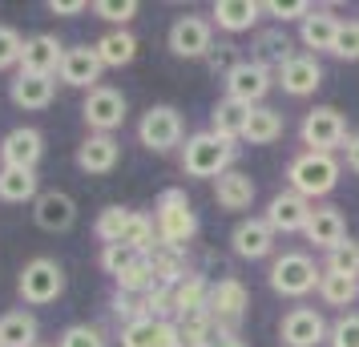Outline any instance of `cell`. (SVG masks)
I'll return each mask as SVG.
<instances>
[{
    "mask_svg": "<svg viewBox=\"0 0 359 347\" xmlns=\"http://www.w3.org/2000/svg\"><path fill=\"white\" fill-rule=\"evenodd\" d=\"M339 174L343 165L335 154H315V149H303L294 154L291 165H287V190H294L299 198H327L335 186H339Z\"/></svg>",
    "mask_w": 359,
    "mask_h": 347,
    "instance_id": "cell-1",
    "label": "cell"
},
{
    "mask_svg": "<svg viewBox=\"0 0 359 347\" xmlns=\"http://www.w3.org/2000/svg\"><path fill=\"white\" fill-rule=\"evenodd\" d=\"M234 154H238V146L214 137L210 130H198L182 142L178 162H182V174L186 178H210V182H218L226 170H234Z\"/></svg>",
    "mask_w": 359,
    "mask_h": 347,
    "instance_id": "cell-2",
    "label": "cell"
},
{
    "mask_svg": "<svg viewBox=\"0 0 359 347\" xmlns=\"http://www.w3.org/2000/svg\"><path fill=\"white\" fill-rule=\"evenodd\" d=\"M154 226H158V243L174 250H186L190 238L198 234V215L186 190H162V198L154 206Z\"/></svg>",
    "mask_w": 359,
    "mask_h": 347,
    "instance_id": "cell-3",
    "label": "cell"
},
{
    "mask_svg": "<svg viewBox=\"0 0 359 347\" xmlns=\"http://www.w3.org/2000/svg\"><path fill=\"white\" fill-rule=\"evenodd\" d=\"M319 279H323V266H315V259L303 254V250H283V254H275V263L266 271L271 291L283 299H303L311 291H319Z\"/></svg>",
    "mask_w": 359,
    "mask_h": 347,
    "instance_id": "cell-4",
    "label": "cell"
},
{
    "mask_svg": "<svg viewBox=\"0 0 359 347\" xmlns=\"http://www.w3.org/2000/svg\"><path fill=\"white\" fill-rule=\"evenodd\" d=\"M17 291L29 307H49V303H57L65 295V266L57 259H49V254H36V259H29L20 266Z\"/></svg>",
    "mask_w": 359,
    "mask_h": 347,
    "instance_id": "cell-5",
    "label": "cell"
},
{
    "mask_svg": "<svg viewBox=\"0 0 359 347\" xmlns=\"http://www.w3.org/2000/svg\"><path fill=\"white\" fill-rule=\"evenodd\" d=\"M299 137H303V146L315 149V154H335V149L347 146V117L335 109V105H315L311 114H303L299 121Z\"/></svg>",
    "mask_w": 359,
    "mask_h": 347,
    "instance_id": "cell-6",
    "label": "cell"
},
{
    "mask_svg": "<svg viewBox=\"0 0 359 347\" xmlns=\"http://www.w3.org/2000/svg\"><path fill=\"white\" fill-rule=\"evenodd\" d=\"M137 142L149 154H170L186 142V121L174 105H149L142 121H137Z\"/></svg>",
    "mask_w": 359,
    "mask_h": 347,
    "instance_id": "cell-7",
    "label": "cell"
},
{
    "mask_svg": "<svg viewBox=\"0 0 359 347\" xmlns=\"http://www.w3.org/2000/svg\"><path fill=\"white\" fill-rule=\"evenodd\" d=\"M126 114H130V101L121 89L114 85H97L93 93H85L81 101V121L89 133H114L126 125Z\"/></svg>",
    "mask_w": 359,
    "mask_h": 347,
    "instance_id": "cell-8",
    "label": "cell"
},
{
    "mask_svg": "<svg viewBox=\"0 0 359 347\" xmlns=\"http://www.w3.org/2000/svg\"><path fill=\"white\" fill-rule=\"evenodd\" d=\"M222 81H226V97L230 101L255 109V105H262V97L275 89V69H266L262 61H255V57H243Z\"/></svg>",
    "mask_w": 359,
    "mask_h": 347,
    "instance_id": "cell-9",
    "label": "cell"
},
{
    "mask_svg": "<svg viewBox=\"0 0 359 347\" xmlns=\"http://www.w3.org/2000/svg\"><path fill=\"white\" fill-rule=\"evenodd\" d=\"M165 45L170 53L178 57V61H206L214 49V25L210 17H194V13H186L170 25V33H165Z\"/></svg>",
    "mask_w": 359,
    "mask_h": 347,
    "instance_id": "cell-10",
    "label": "cell"
},
{
    "mask_svg": "<svg viewBox=\"0 0 359 347\" xmlns=\"http://www.w3.org/2000/svg\"><path fill=\"white\" fill-rule=\"evenodd\" d=\"M327 323L319 307H291L278 319V339L283 347H319L327 343Z\"/></svg>",
    "mask_w": 359,
    "mask_h": 347,
    "instance_id": "cell-11",
    "label": "cell"
},
{
    "mask_svg": "<svg viewBox=\"0 0 359 347\" xmlns=\"http://www.w3.org/2000/svg\"><path fill=\"white\" fill-rule=\"evenodd\" d=\"M45 158V133L36 125H17L0 137V165L8 170H36Z\"/></svg>",
    "mask_w": 359,
    "mask_h": 347,
    "instance_id": "cell-12",
    "label": "cell"
},
{
    "mask_svg": "<svg viewBox=\"0 0 359 347\" xmlns=\"http://www.w3.org/2000/svg\"><path fill=\"white\" fill-rule=\"evenodd\" d=\"M311 210H315V202H307V198H299L294 190H278L275 198L266 202V226L275 234H303L307 231V218H311Z\"/></svg>",
    "mask_w": 359,
    "mask_h": 347,
    "instance_id": "cell-13",
    "label": "cell"
},
{
    "mask_svg": "<svg viewBox=\"0 0 359 347\" xmlns=\"http://www.w3.org/2000/svg\"><path fill=\"white\" fill-rule=\"evenodd\" d=\"M275 85L287 97H311V93L323 85V65H319V57H311V53L299 49L291 61L275 73Z\"/></svg>",
    "mask_w": 359,
    "mask_h": 347,
    "instance_id": "cell-14",
    "label": "cell"
},
{
    "mask_svg": "<svg viewBox=\"0 0 359 347\" xmlns=\"http://www.w3.org/2000/svg\"><path fill=\"white\" fill-rule=\"evenodd\" d=\"M246 307H250V295H246V287L238 279L210 283V303H206V311H210V319L218 327H238Z\"/></svg>",
    "mask_w": 359,
    "mask_h": 347,
    "instance_id": "cell-15",
    "label": "cell"
},
{
    "mask_svg": "<svg viewBox=\"0 0 359 347\" xmlns=\"http://www.w3.org/2000/svg\"><path fill=\"white\" fill-rule=\"evenodd\" d=\"M117 162H121V142H117L114 133H89L81 146H77V170L89 174V178L114 174Z\"/></svg>",
    "mask_w": 359,
    "mask_h": 347,
    "instance_id": "cell-16",
    "label": "cell"
},
{
    "mask_svg": "<svg viewBox=\"0 0 359 347\" xmlns=\"http://www.w3.org/2000/svg\"><path fill=\"white\" fill-rule=\"evenodd\" d=\"M101 73H105V65H101V57L93 45H73V49H65V61H61V81L69 85V89H85V93H93L101 85Z\"/></svg>",
    "mask_w": 359,
    "mask_h": 347,
    "instance_id": "cell-17",
    "label": "cell"
},
{
    "mask_svg": "<svg viewBox=\"0 0 359 347\" xmlns=\"http://www.w3.org/2000/svg\"><path fill=\"white\" fill-rule=\"evenodd\" d=\"M65 61V45L53 33H33L25 36V53H20V73H36V77H57Z\"/></svg>",
    "mask_w": 359,
    "mask_h": 347,
    "instance_id": "cell-18",
    "label": "cell"
},
{
    "mask_svg": "<svg viewBox=\"0 0 359 347\" xmlns=\"http://www.w3.org/2000/svg\"><path fill=\"white\" fill-rule=\"evenodd\" d=\"M33 222L49 234L73 231V222H77V202L69 198L65 190H41L36 202H33Z\"/></svg>",
    "mask_w": 359,
    "mask_h": 347,
    "instance_id": "cell-19",
    "label": "cell"
},
{
    "mask_svg": "<svg viewBox=\"0 0 359 347\" xmlns=\"http://www.w3.org/2000/svg\"><path fill=\"white\" fill-rule=\"evenodd\" d=\"M275 243L278 234L266 226V218H243L234 231H230V250L238 254V259H271L275 254Z\"/></svg>",
    "mask_w": 359,
    "mask_h": 347,
    "instance_id": "cell-20",
    "label": "cell"
},
{
    "mask_svg": "<svg viewBox=\"0 0 359 347\" xmlns=\"http://www.w3.org/2000/svg\"><path fill=\"white\" fill-rule=\"evenodd\" d=\"M8 97L25 114H41L57 97V77H36V73H20L17 69V77L8 81Z\"/></svg>",
    "mask_w": 359,
    "mask_h": 347,
    "instance_id": "cell-21",
    "label": "cell"
},
{
    "mask_svg": "<svg viewBox=\"0 0 359 347\" xmlns=\"http://www.w3.org/2000/svg\"><path fill=\"white\" fill-rule=\"evenodd\" d=\"M121 347H186L174 319H137L121 327Z\"/></svg>",
    "mask_w": 359,
    "mask_h": 347,
    "instance_id": "cell-22",
    "label": "cell"
},
{
    "mask_svg": "<svg viewBox=\"0 0 359 347\" xmlns=\"http://www.w3.org/2000/svg\"><path fill=\"white\" fill-rule=\"evenodd\" d=\"M335 33H339V17H335L331 8H311V17L299 20V45H303V53H311V57L331 53Z\"/></svg>",
    "mask_w": 359,
    "mask_h": 347,
    "instance_id": "cell-23",
    "label": "cell"
},
{
    "mask_svg": "<svg viewBox=\"0 0 359 347\" xmlns=\"http://www.w3.org/2000/svg\"><path fill=\"white\" fill-rule=\"evenodd\" d=\"M262 17L259 0H214L210 8V25L222 33H250Z\"/></svg>",
    "mask_w": 359,
    "mask_h": 347,
    "instance_id": "cell-24",
    "label": "cell"
},
{
    "mask_svg": "<svg viewBox=\"0 0 359 347\" xmlns=\"http://www.w3.org/2000/svg\"><path fill=\"white\" fill-rule=\"evenodd\" d=\"M307 243L315 250H331V247H339L343 238H347V222H343V215H339V206H315L311 210V218H307Z\"/></svg>",
    "mask_w": 359,
    "mask_h": 347,
    "instance_id": "cell-25",
    "label": "cell"
},
{
    "mask_svg": "<svg viewBox=\"0 0 359 347\" xmlns=\"http://www.w3.org/2000/svg\"><path fill=\"white\" fill-rule=\"evenodd\" d=\"M214 202L230 210V215H238V210H250L255 206V178L243 174V170H226L218 182H214Z\"/></svg>",
    "mask_w": 359,
    "mask_h": 347,
    "instance_id": "cell-26",
    "label": "cell"
},
{
    "mask_svg": "<svg viewBox=\"0 0 359 347\" xmlns=\"http://www.w3.org/2000/svg\"><path fill=\"white\" fill-rule=\"evenodd\" d=\"M41 343V323L33 311L13 307L0 315V347H36Z\"/></svg>",
    "mask_w": 359,
    "mask_h": 347,
    "instance_id": "cell-27",
    "label": "cell"
},
{
    "mask_svg": "<svg viewBox=\"0 0 359 347\" xmlns=\"http://www.w3.org/2000/svg\"><path fill=\"white\" fill-rule=\"evenodd\" d=\"M283 133H287V117L278 114V109H271V105H255L250 117H246L243 142L246 146H275Z\"/></svg>",
    "mask_w": 359,
    "mask_h": 347,
    "instance_id": "cell-28",
    "label": "cell"
},
{
    "mask_svg": "<svg viewBox=\"0 0 359 347\" xmlns=\"http://www.w3.org/2000/svg\"><path fill=\"white\" fill-rule=\"evenodd\" d=\"M93 49H97L105 69H126V65H133V57H137V36H133L130 29H109V33H101L97 41H93Z\"/></svg>",
    "mask_w": 359,
    "mask_h": 347,
    "instance_id": "cell-29",
    "label": "cell"
},
{
    "mask_svg": "<svg viewBox=\"0 0 359 347\" xmlns=\"http://www.w3.org/2000/svg\"><path fill=\"white\" fill-rule=\"evenodd\" d=\"M294 53H299V49H294V41L287 36V29H278V25H275V29H262V33L255 36V49H250V57L278 73V69L287 65Z\"/></svg>",
    "mask_w": 359,
    "mask_h": 347,
    "instance_id": "cell-30",
    "label": "cell"
},
{
    "mask_svg": "<svg viewBox=\"0 0 359 347\" xmlns=\"http://www.w3.org/2000/svg\"><path fill=\"white\" fill-rule=\"evenodd\" d=\"M246 117H250V109H246V105H238V101H230V97L214 101V109H210V133L234 146V142H243Z\"/></svg>",
    "mask_w": 359,
    "mask_h": 347,
    "instance_id": "cell-31",
    "label": "cell"
},
{
    "mask_svg": "<svg viewBox=\"0 0 359 347\" xmlns=\"http://www.w3.org/2000/svg\"><path fill=\"white\" fill-rule=\"evenodd\" d=\"M206 303H210V279L198 275V271H190V275L174 287V319L206 311Z\"/></svg>",
    "mask_w": 359,
    "mask_h": 347,
    "instance_id": "cell-32",
    "label": "cell"
},
{
    "mask_svg": "<svg viewBox=\"0 0 359 347\" xmlns=\"http://www.w3.org/2000/svg\"><path fill=\"white\" fill-rule=\"evenodd\" d=\"M36 194H41L36 170H8V165H0V202L20 206V202H36Z\"/></svg>",
    "mask_w": 359,
    "mask_h": 347,
    "instance_id": "cell-33",
    "label": "cell"
},
{
    "mask_svg": "<svg viewBox=\"0 0 359 347\" xmlns=\"http://www.w3.org/2000/svg\"><path fill=\"white\" fill-rule=\"evenodd\" d=\"M323 275H343V279L359 283V243L355 238H343L339 247H331L323 254Z\"/></svg>",
    "mask_w": 359,
    "mask_h": 347,
    "instance_id": "cell-34",
    "label": "cell"
},
{
    "mask_svg": "<svg viewBox=\"0 0 359 347\" xmlns=\"http://www.w3.org/2000/svg\"><path fill=\"white\" fill-rule=\"evenodd\" d=\"M121 243L133 247V250H142V254H149V250L158 247V226H154V215L133 210L130 222H126V231H121Z\"/></svg>",
    "mask_w": 359,
    "mask_h": 347,
    "instance_id": "cell-35",
    "label": "cell"
},
{
    "mask_svg": "<svg viewBox=\"0 0 359 347\" xmlns=\"http://www.w3.org/2000/svg\"><path fill=\"white\" fill-rule=\"evenodd\" d=\"M315 295H319L323 307H343V311H347V307L359 299V283L355 279H343V275H323Z\"/></svg>",
    "mask_w": 359,
    "mask_h": 347,
    "instance_id": "cell-36",
    "label": "cell"
},
{
    "mask_svg": "<svg viewBox=\"0 0 359 347\" xmlns=\"http://www.w3.org/2000/svg\"><path fill=\"white\" fill-rule=\"evenodd\" d=\"M182 331V343L186 347H214V331L218 323L210 319V311H198V315H186V319H174Z\"/></svg>",
    "mask_w": 359,
    "mask_h": 347,
    "instance_id": "cell-37",
    "label": "cell"
},
{
    "mask_svg": "<svg viewBox=\"0 0 359 347\" xmlns=\"http://www.w3.org/2000/svg\"><path fill=\"white\" fill-rule=\"evenodd\" d=\"M117 295H146L149 287H154V263H149V254L142 259H133V266H126V275H117Z\"/></svg>",
    "mask_w": 359,
    "mask_h": 347,
    "instance_id": "cell-38",
    "label": "cell"
},
{
    "mask_svg": "<svg viewBox=\"0 0 359 347\" xmlns=\"http://www.w3.org/2000/svg\"><path fill=\"white\" fill-rule=\"evenodd\" d=\"M130 206H105L97 215V222H93V234L101 238V247H114V243H121V231H126V222H130Z\"/></svg>",
    "mask_w": 359,
    "mask_h": 347,
    "instance_id": "cell-39",
    "label": "cell"
},
{
    "mask_svg": "<svg viewBox=\"0 0 359 347\" xmlns=\"http://www.w3.org/2000/svg\"><path fill=\"white\" fill-rule=\"evenodd\" d=\"M89 13L97 20H109L114 29H130V20L142 13V4L137 0H97V4H89Z\"/></svg>",
    "mask_w": 359,
    "mask_h": 347,
    "instance_id": "cell-40",
    "label": "cell"
},
{
    "mask_svg": "<svg viewBox=\"0 0 359 347\" xmlns=\"http://www.w3.org/2000/svg\"><path fill=\"white\" fill-rule=\"evenodd\" d=\"M327 347H359V311H343L327 327Z\"/></svg>",
    "mask_w": 359,
    "mask_h": 347,
    "instance_id": "cell-41",
    "label": "cell"
},
{
    "mask_svg": "<svg viewBox=\"0 0 359 347\" xmlns=\"http://www.w3.org/2000/svg\"><path fill=\"white\" fill-rule=\"evenodd\" d=\"M57 347H109V339H105V331L93 327V323H73V327L61 331Z\"/></svg>",
    "mask_w": 359,
    "mask_h": 347,
    "instance_id": "cell-42",
    "label": "cell"
},
{
    "mask_svg": "<svg viewBox=\"0 0 359 347\" xmlns=\"http://www.w3.org/2000/svg\"><path fill=\"white\" fill-rule=\"evenodd\" d=\"M331 57L335 61H359V20H339V33H335V45H331Z\"/></svg>",
    "mask_w": 359,
    "mask_h": 347,
    "instance_id": "cell-43",
    "label": "cell"
},
{
    "mask_svg": "<svg viewBox=\"0 0 359 347\" xmlns=\"http://www.w3.org/2000/svg\"><path fill=\"white\" fill-rule=\"evenodd\" d=\"M133 259H142V250L126 247V243H114V247H101V271L117 279V275H126V266H133Z\"/></svg>",
    "mask_w": 359,
    "mask_h": 347,
    "instance_id": "cell-44",
    "label": "cell"
},
{
    "mask_svg": "<svg viewBox=\"0 0 359 347\" xmlns=\"http://www.w3.org/2000/svg\"><path fill=\"white\" fill-rule=\"evenodd\" d=\"M20 53H25V36L13 25H0V73L4 69H20Z\"/></svg>",
    "mask_w": 359,
    "mask_h": 347,
    "instance_id": "cell-45",
    "label": "cell"
},
{
    "mask_svg": "<svg viewBox=\"0 0 359 347\" xmlns=\"http://www.w3.org/2000/svg\"><path fill=\"white\" fill-rule=\"evenodd\" d=\"M311 8H315V4H307V0H294V4H283V0H266V4H262V13L278 20V29H283L287 20H307V17H311Z\"/></svg>",
    "mask_w": 359,
    "mask_h": 347,
    "instance_id": "cell-46",
    "label": "cell"
},
{
    "mask_svg": "<svg viewBox=\"0 0 359 347\" xmlns=\"http://www.w3.org/2000/svg\"><path fill=\"white\" fill-rule=\"evenodd\" d=\"M238 61H243V53H238V45H230V41H218L210 49V57H206V65H210L214 73H222V77H226Z\"/></svg>",
    "mask_w": 359,
    "mask_h": 347,
    "instance_id": "cell-47",
    "label": "cell"
},
{
    "mask_svg": "<svg viewBox=\"0 0 359 347\" xmlns=\"http://www.w3.org/2000/svg\"><path fill=\"white\" fill-rule=\"evenodd\" d=\"M109 311L121 319V327L126 323H137V319H146V307H142V295H114L109 303Z\"/></svg>",
    "mask_w": 359,
    "mask_h": 347,
    "instance_id": "cell-48",
    "label": "cell"
},
{
    "mask_svg": "<svg viewBox=\"0 0 359 347\" xmlns=\"http://www.w3.org/2000/svg\"><path fill=\"white\" fill-rule=\"evenodd\" d=\"M85 8H89L85 0H49V13H53V17H81Z\"/></svg>",
    "mask_w": 359,
    "mask_h": 347,
    "instance_id": "cell-49",
    "label": "cell"
},
{
    "mask_svg": "<svg viewBox=\"0 0 359 347\" xmlns=\"http://www.w3.org/2000/svg\"><path fill=\"white\" fill-rule=\"evenodd\" d=\"M214 347H246V339L238 335V327H218L214 331Z\"/></svg>",
    "mask_w": 359,
    "mask_h": 347,
    "instance_id": "cell-50",
    "label": "cell"
},
{
    "mask_svg": "<svg viewBox=\"0 0 359 347\" xmlns=\"http://www.w3.org/2000/svg\"><path fill=\"white\" fill-rule=\"evenodd\" d=\"M343 162H347V170L359 178V130L347 137V146H343Z\"/></svg>",
    "mask_w": 359,
    "mask_h": 347,
    "instance_id": "cell-51",
    "label": "cell"
},
{
    "mask_svg": "<svg viewBox=\"0 0 359 347\" xmlns=\"http://www.w3.org/2000/svg\"><path fill=\"white\" fill-rule=\"evenodd\" d=\"M36 347H49V343H36Z\"/></svg>",
    "mask_w": 359,
    "mask_h": 347,
    "instance_id": "cell-52",
    "label": "cell"
}]
</instances>
